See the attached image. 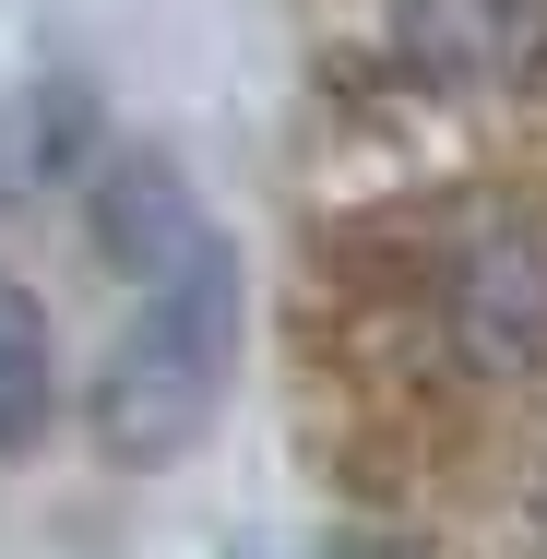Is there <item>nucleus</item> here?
Wrapping results in <instances>:
<instances>
[{"mask_svg": "<svg viewBox=\"0 0 547 559\" xmlns=\"http://www.w3.org/2000/svg\"><path fill=\"white\" fill-rule=\"evenodd\" d=\"M226 369H238V262L203 226L167 274H143V310L119 334L108 381H96V452L108 464H179V452L215 429Z\"/></svg>", "mask_w": 547, "mask_h": 559, "instance_id": "f257e3e1", "label": "nucleus"}, {"mask_svg": "<svg viewBox=\"0 0 547 559\" xmlns=\"http://www.w3.org/2000/svg\"><path fill=\"white\" fill-rule=\"evenodd\" d=\"M393 36L429 84H512L536 60L547 12L536 0H393Z\"/></svg>", "mask_w": 547, "mask_h": 559, "instance_id": "f03ea898", "label": "nucleus"}, {"mask_svg": "<svg viewBox=\"0 0 547 559\" xmlns=\"http://www.w3.org/2000/svg\"><path fill=\"white\" fill-rule=\"evenodd\" d=\"M96 238H108L131 274H167V262L203 238V215H191V191H179L167 167H119L108 203H96Z\"/></svg>", "mask_w": 547, "mask_h": 559, "instance_id": "7ed1b4c3", "label": "nucleus"}, {"mask_svg": "<svg viewBox=\"0 0 547 559\" xmlns=\"http://www.w3.org/2000/svg\"><path fill=\"white\" fill-rule=\"evenodd\" d=\"M48 393H60V345H48V310L24 286H0V464L36 452L48 429Z\"/></svg>", "mask_w": 547, "mask_h": 559, "instance_id": "20e7f679", "label": "nucleus"}]
</instances>
